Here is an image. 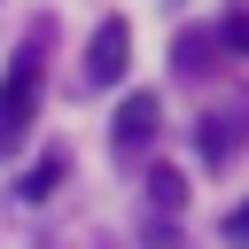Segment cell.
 Segmentation results:
<instances>
[{
  "instance_id": "cell-1",
  "label": "cell",
  "mask_w": 249,
  "mask_h": 249,
  "mask_svg": "<svg viewBox=\"0 0 249 249\" xmlns=\"http://www.w3.org/2000/svg\"><path fill=\"white\" fill-rule=\"evenodd\" d=\"M31 117H39V62L23 54V62H8V78H0V156L23 148Z\"/></svg>"
},
{
  "instance_id": "cell-6",
  "label": "cell",
  "mask_w": 249,
  "mask_h": 249,
  "mask_svg": "<svg viewBox=\"0 0 249 249\" xmlns=\"http://www.w3.org/2000/svg\"><path fill=\"white\" fill-rule=\"evenodd\" d=\"M62 171H70V156H62V148H47V156L23 171V195H31V202H39V195H54V179H62Z\"/></svg>"
},
{
  "instance_id": "cell-8",
  "label": "cell",
  "mask_w": 249,
  "mask_h": 249,
  "mask_svg": "<svg viewBox=\"0 0 249 249\" xmlns=\"http://www.w3.org/2000/svg\"><path fill=\"white\" fill-rule=\"evenodd\" d=\"M218 47H226V54H249V8H233V16L218 23Z\"/></svg>"
},
{
  "instance_id": "cell-7",
  "label": "cell",
  "mask_w": 249,
  "mask_h": 249,
  "mask_svg": "<svg viewBox=\"0 0 249 249\" xmlns=\"http://www.w3.org/2000/svg\"><path fill=\"white\" fill-rule=\"evenodd\" d=\"M148 195H156V210H179V202H187V179H179V171H156Z\"/></svg>"
},
{
  "instance_id": "cell-4",
  "label": "cell",
  "mask_w": 249,
  "mask_h": 249,
  "mask_svg": "<svg viewBox=\"0 0 249 249\" xmlns=\"http://www.w3.org/2000/svg\"><path fill=\"white\" fill-rule=\"evenodd\" d=\"M241 132H249V117H241V109H218V117H202V163H226V156L241 148Z\"/></svg>"
},
{
  "instance_id": "cell-9",
  "label": "cell",
  "mask_w": 249,
  "mask_h": 249,
  "mask_svg": "<svg viewBox=\"0 0 249 249\" xmlns=\"http://www.w3.org/2000/svg\"><path fill=\"white\" fill-rule=\"evenodd\" d=\"M226 241H233V249H249V202H241V210L226 218Z\"/></svg>"
},
{
  "instance_id": "cell-2",
  "label": "cell",
  "mask_w": 249,
  "mask_h": 249,
  "mask_svg": "<svg viewBox=\"0 0 249 249\" xmlns=\"http://www.w3.org/2000/svg\"><path fill=\"white\" fill-rule=\"evenodd\" d=\"M124 62H132V31H124V16L93 23V39H86V86H117Z\"/></svg>"
},
{
  "instance_id": "cell-5",
  "label": "cell",
  "mask_w": 249,
  "mask_h": 249,
  "mask_svg": "<svg viewBox=\"0 0 249 249\" xmlns=\"http://www.w3.org/2000/svg\"><path fill=\"white\" fill-rule=\"evenodd\" d=\"M210 54H218V31H179L171 39V62L179 70H210Z\"/></svg>"
},
{
  "instance_id": "cell-3",
  "label": "cell",
  "mask_w": 249,
  "mask_h": 249,
  "mask_svg": "<svg viewBox=\"0 0 249 249\" xmlns=\"http://www.w3.org/2000/svg\"><path fill=\"white\" fill-rule=\"evenodd\" d=\"M156 124H163V101H156V93H124V109H117V124H109V148H117V156H148Z\"/></svg>"
}]
</instances>
